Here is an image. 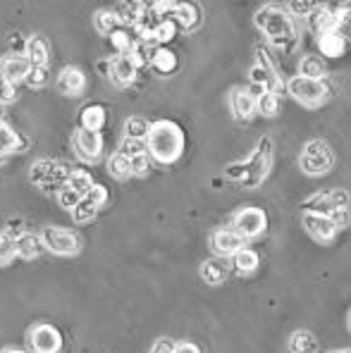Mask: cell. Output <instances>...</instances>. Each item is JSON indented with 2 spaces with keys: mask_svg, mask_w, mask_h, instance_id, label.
<instances>
[{
  "mask_svg": "<svg viewBox=\"0 0 351 353\" xmlns=\"http://www.w3.org/2000/svg\"><path fill=\"white\" fill-rule=\"evenodd\" d=\"M256 24L263 29L265 39L270 41L277 50H282V53H292L299 46V34H297V27H294L292 17H289L282 8H277V5L263 8L261 12L256 14Z\"/></svg>",
  "mask_w": 351,
  "mask_h": 353,
  "instance_id": "6da1fadb",
  "label": "cell"
},
{
  "mask_svg": "<svg viewBox=\"0 0 351 353\" xmlns=\"http://www.w3.org/2000/svg\"><path fill=\"white\" fill-rule=\"evenodd\" d=\"M148 150L160 163H174L184 150V132L174 122H158L148 132Z\"/></svg>",
  "mask_w": 351,
  "mask_h": 353,
  "instance_id": "7a4b0ae2",
  "label": "cell"
},
{
  "mask_svg": "<svg viewBox=\"0 0 351 353\" xmlns=\"http://www.w3.org/2000/svg\"><path fill=\"white\" fill-rule=\"evenodd\" d=\"M67 176L70 172H67L65 163H58V160H39L29 170V179L43 191H60L67 186Z\"/></svg>",
  "mask_w": 351,
  "mask_h": 353,
  "instance_id": "3957f363",
  "label": "cell"
},
{
  "mask_svg": "<svg viewBox=\"0 0 351 353\" xmlns=\"http://www.w3.org/2000/svg\"><path fill=\"white\" fill-rule=\"evenodd\" d=\"M287 91L297 98L301 105L316 108L320 103L328 101L330 96V84L325 79H306V77H294L289 79Z\"/></svg>",
  "mask_w": 351,
  "mask_h": 353,
  "instance_id": "277c9868",
  "label": "cell"
},
{
  "mask_svg": "<svg viewBox=\"0 0 351 353\" xmlns=\"http://www.w3.org/2000/svg\"><path fill=\"white\" fill-rule=\"evenodd\" d=\"M246 176L241 184L244 186H258L263 179L270 172V165H272V141L270 139H261L258 141L256 153L246 160Z\"/></svg>",
  "mask_w": 351,
  "mask_h": 353,
  "instance_id": "5b68a950",
  "label": "cell"
},
{
  "mask_svg": "<svg viewBox=\"0 0 351 353\" xmlns=\"http://www.w3.org/2000/svg\"><path fill=\"white\" fill-rule=\"evenodd\" d=\"M332 163H334V155H332V150H330V146L325 141L316 139V141L306 143V148H303V153H301V170L306 174L330 172Z\"/></svg>",
  "mask_w": 351,
  "mask_h": 353,
  "instance_id": "8992f818",
  "label": "cell"
},
{
  "mask_svg": "<svg viewBox=\"0 0 351 353\" xmlns=\"http://www.w3.org/2000/svg\"><path fill=\"white\" fill-rule=\"evenodd\" d=\"M39 239L43 248H48L50 253H58V256H74L79 251V236L60 230V227H46Z\"/></svg>",
  "mask_w": 351,
  "mask_h": 353,
  "instance_id": "52a82bcc",
  "label": "cell"
},
{
  "mask_svg": "<svg viewBox=\"0 0 351 353\" xmlns=\"http://www.w3.org/2000/svg\"><path fill=\"white\" fill-rule=\"evenodd\" d=\"M251 81L256 86L263 88V93H277L280 88V74H277V67H275V60L265 53V50H258V65L251 70Z\"/></svg>",
  "mask_w": 351,
  "mask_h": 353,
  "instance_id": "ba28073f",
  "label": "cell"
},
{
  "mask_svg": "<svg viewBox=\"0 0 351 353\" xmlns=\"http://www.w3.org/2000/svg\"><path fill=\"white\" fill-rule=\"evenodd\" d=\"M268 227V217L263 210L258 208H244V210L237 212L234 217V232L239 234L241 239H254V236H261Z\"/></svg>",
  "mask_w": 351,
  "mask_h": 353,
  "instance_id": "9c48e42d",
  "label": "cell"
},
{
  "mask_svg": "<svg viewBox=\"0 0 351 353\" xmlns=\"http://www.w3.org/2000/svg\"><path fill=\"white\" fill-rule=\"evenodd\" d=\"M29 341H32L34 353H58L63 349V336L50 325H36L29 332Z\"/></svg>",
  "mask_w": 351,
  "mask_h": 353,
  "instance_id": "30bf717a",
  "label": "cell"
},
{
  "mask_svg": "<svg viewBox=\"0 0 351 353\" xmlns=\"http://www.w3.org/2000/svg\"><path fill=\"white\" fill-rule=\"evenodd\" d=\"M103 139L98 132H86V129H77L74 134V155L84 163H96L101 158Z\"/></svg>",
  "mask_w": 351,
  "mask_h": 353,
  "instance_id": "8fae6325",
  "label": "cell"
},
{
  "mask_svg": "<svg viewBox=\"0 0 351 353\" xmlns=\"http://www.w3.org/2000/svg\"><path fill=\"white\" fill-rule=\"evenodd\" d=\"M29 70H32V65L22 55H8V58L0 60V79L10 81L14 86H17V81L27 79Z\"/></svg>",
  "mask_w": 351,
  "mask_h": 353,
  "instance_id": "7c38bea8",
  "label": "cell"
},
{
  "mask_svg": "<svg viewBox=\"0 0 351 353\" xmlns=\"http://www.w3.org/2000/svg\"><path fill=\"white\" fill-rule=\"evenodd\" d=\"M308 24H311V29L320 36V34H330V31H339L342 17H339L334 10L320 8V5H316V10L308 14Z\"/></svg>",
  "mask_w": 351,
  "mask_h": 353,
  "instance_id": "4fadbf2b",
  "label": "cell"
},
{
  "mask_svg": "<svg viewBox=\"0 0 351 353\" xmlns=\"http://www.w3.org/2000/svg\"><path fill=\"white\" fill-rule=\"evenodd\" d=\"M303 227H306L308 234L313 239H318V241H330V239H334V234H337L334 222L325 215H311V212H306V215H303Z\"/></svg>",
  "mask_w": 351,
  "mask_h": 353,
  "instance_id": "5bb4252c",
  "label": "cell"
},
{
  "mask_svg": "<svg viewBox=\"0 0 351 353\" xmlns=\"http://www.w3.org/2000/svg\"><path fill=\"white\" fill-rule=\"evenodd\" d=\"M210 246L218 256H234L239 248H244V239L234 230H218L210 236Z\"/></svg>",
  "mask_w": 351,
  "mask_h": 353,
  "instance_id": "9a60e30c",
  "label": "cell"
},
{
  "mask_svg": "<svg viewBox=\"0 0 351 353\" xmlns=\"http://www.w3.org/2000/svg\"><path fill=\"white\" fill-rule=\"evenodd\" d=\"M86 86V77L84 72H79L77 67H65L58 77V88L65 96H79Z\"/></svg>",
  "mask_w": 351,
  "mask_h": 353,
  "instance_id": "2e32d148",
  "label": "cell"
},
{
  "mask_svg": "<svg viewBox=\"0 0 351 353\" xmlns=\"http://www.w3.org/2000/svg\"><path fill=\"white\" fill-rule=\"evenodd\" d=\"M172 19L179 29L192 31L201 24V10L192 3H177V8H174V12H172Z\"/></svg>",
  "mask_w": 351,
  "mask_h": 353,
  "instance_id": "e0dca14e",
  "label": "cell"
},
{
  "mask_svg": "<svg viewBox=\"0 0 351 353\" xmlns=\"http://www.w3.org/2000/svg\"><path fill=\"white\" fill-rule=\"evenodd\" d=\"M110 77L117 86H129L137 79V67H134V62L129 58H120V55H117V58L110 62Z\"/></svg>",
  "mask_w": 351,
  "mask_h": 353,
  "instance_id": "ac0fdd59",
  "label": "cell"
},
{
  "mask_svg": "<svg viewBox=\"0 0 351 353\" xmlns=\"http://www.w3.org/2000/svg\"><path fill=\"white\" fill-rule=\"evenodd\" d=\"M24 53H27V62L32 67H48V43L41 36H32L24 43Z\"/></svg>",
  "mask_w": 351,
  "mask_h": 353,
  "instance_id": "d6986e66",
  "label": "cell"
},
{
  "mask_svg": "<svg viewBox=\"0 0 351 353\" xmlns=\"http://www.w3.org/2000/svg\"><path fill=\"white\" fill-rule=\"evenodd\" d=\"M230 103H232V110H234V115L239 119H249L251 115L256 112V96L249 91H232L230 96Z\"/></svg>",
  "mask_w": 351,
  "mask_h": 353,
  "instance_id": "ffe728a7",
  "label": "cell"
},
{
  "mask_svg": "<svg viewBox=\"0 0 351 353\" xmlns=\"http://www.w3.org/2000/svg\"><path fill=\"white\" fill-rule=\"evenodd\" d=\"M303 210L311 212V215L330 217L334 212L332 199H330V191H320V194H313L311 199H306V201H303Z\"/></svg>",
  "mask_w": 351,
  "mask_h": 353,
  "instance_id": "44dd1931",
  "label": "cell"
},
{
  "mask_svg": "<svg viewBox=\"0 0 351 353\" xmlns=\"http://www.w3.org/2000/svg\"><path fill=\"white\" fill-rule=\"evenodd\" d=\"M41 251H43V243L36 234H22L14 241V253L19 258H24V261H34Z\"/></svg>",
  "mask_w": 351,
  "mask_h": 353,
  "instance_id": "7402d4cb",
  "label": "cell"
},
{
  "mask_svg": "<svg viewBox=\"0 0 351 353\" xmlns=\"http://www.w3.org/2000/svg\"><path fill=\"white\" fill-rule=\"evenodd\" d=\"M318 48L325 58H339L344 53V39L337 31H330V34L318 36Z\"/></svg>",
  "mask_w": 351,
  "mask_h": 353,
  "instance_id": "603a6c76",
  "label": "cell"
},
{
  "mask_svg": "<svg viewBox=\"0 0 351 353\" xmlns=\"http://www.w3.org/2000/svg\"><path fill=\"white\" fill-rule=\"evenodd\" d=\"M79 124L86 132H98L106 124V108L103 105H86L79 115Z\"/></svg>",
  "mask_w": 351,
  "mask_h": 353,
  "instance_id": "cb8c5ba5",
  "label": "cell"
},
{
  "mask_svg": "<svg viewBox=\"0 0 351 353\" xmlns=\"http://www.w3.org/2000/svg\"><path fill=\"white\" fill-rule=\"evenodd\" d=\"M151 65L158 74H172L177 70V55L168 48H156L151 53Z\"/></svg>",
  "mask_w": 351,
  "mask_h": 353,
  "instance_id": "d4e9b609",
  "label": "cell"
},
{
  "mask_svg": "<svg viewBox=\"0 0 351 353\" xmlns=\"http://www.w3.org/2000/svg\"><path fill=\"white\" fill-rule=\"evenodd\" d=\"M289 351L292 353H318V339L306 330H299L289 339Z\"/></svg>",
  "mask_w": 351,
  "mask_h": 353,
  "instance_id": "484cf974",
  "label": "cell"
},
{
  "mask_svg": "<svg viewBox=\"0 0 351 353\" xmlns=\"http://www.w3.org/2000/svg\"><path fill=\"white\" fill-rule=\"evenodd\" d=\"M299 70H301L299 77H306V79H325L328 65H325V60L320 58V55H303Z\"/></svg>",
  "mask_w": 351,
  "mask_h": 353,
  "instance_id": "4316f807",
  "label": "cell"
},
{
  "mask_svg": "<svg viewBox=\"0 0 351 353\" xmlns=\"http://www.w3.org/2000/svg\"><path fill=\"white\" fill-rule=\"evenodd\" d=\"M227 263L225 261H218V258H213V261H205L201 265V277L205 279L208 284H223L227 279Z\"/></svg>",
  "mask_w": 351,
  "mask_h": 353,
  "instance_id": "83f0119b",
  "label": "cell"
},
{
  "mask_svg": "<svg viewBox=\"0 0 351 353\" xmlns=\"http://www.w3.org/2000/svg\"><path fill=\"white\" fill-rule=\"evenodd\" d=\"M110 43H112V48L120 53V58H127L129 50H132L134 43H137V39H134V34L129 31V27H120L110 34Z\"/></svg>",
  "mask_w": 351,
  "mask_h": 353,
  "instance_id": "f1b7e54d",
  "label": "cell"
},
{
  "mask_svg": "<svg viewBox=\"0 0 351 353\" xmlns=\"http://www.w3.org/2000/svg\"><path fill=\"white\" fill-rule=\"evenodd\" d=\"M280 93H261V96L256 98V112H261L263 117H275L277 112H280Z\"/></svg>",
  "mask_w": 351,
  "mask_h": 353,
  "instance_id": "f546056e",
  "label": "cell"
},
{
  "mask_svg": "<svg viewBox=\"0 0 351 353\" xmlns=\"http://www.w3.org/2000/svg\"><path fill=\"white\" fill-rule=\"evenodd\" d=\"M67 186L84 199L91 186H94V179H91V174L86 172V170H74V172H70V176H67Z\"/></svg>",
  "mask_w": 351,
  "mask_h": 353,
  "instance_id": "4dcf8cb0",
  "label": "cell"
},
{
  "mask_svg": "<svg viewBox=\"0 0 351 353\" xmlns=\"http://www.w3.org/2000/svg\"><path fill=\"white\" fill-rule=\"evenodd\" d=\"M179 27L174 24L172 17H163L160 22L153 27V43H170V41L177 36Z\"/></svg>",
  "mask_w": 351,
  "mask_h": 353,
  "instance_id": "1f68e13d",
  "label": "cell"
},
{
  "mask_svg": "<svg viewBox=\"0 0 351 353\" xmlns=\"http://www.w3.org/2000/svg\"><path fill=\"white\" fill-rule=\"evenodd\" d=\"M94 24H96V29L101 31L103 36H110L112 31L122 27L120 17H117V12H112V10H101V12H96Z\"/></svg>",
  "mask_w": 351,
  "mask_h": 353,
  "instance_id": "d6a6232c",
  "label": "cell"
},
{
  "mask_svg": "<svg viewBox=\"0 0 351 353\" xmlns=\"http://www.w3.org/2000/svg\"><path fill=\"white\" fill-rule=\"evenodd\" d=\"M12 150H19V134L8 124H0V158H8Z\"/></svg>",
  "mask_w": 351,
  "mask_h": 353,
  "instance_id": "836d02e7",
  "label": "cell"
},
{
  "mask_svg": "<svg viewBox=\"0 0 351 353\" xmlns=\"http://www.w3.org/2000/svg\"><path fill=\"white\" fill-rule=\"evenodd\" d=\"M232 263H234V268L239 272H254L258 268V253L249 251V248H239L234 253V258H232Z\"/></svg>",
  "mask_w": 351,
  "mask_h": 353,
  "instance_id": "e575fe53",
  "label": "cell"
},
{
  "mask_svg": "<svg viewBox=\"0 0 351 353\" xmlns=\"http://www.w3.org/2000/svg\"><path fill=\"white\" fill-rule=\"evenodd\" d=\"M148 132H151V124L143 117H129L127 119V139H139V141H146Z\"/></svg>",
  "mask_w": 351,
  "mask_h": 353,
  "instance_id": "d590c367",
  "label": "cell"
},
{
  "mask_svg": "<svg viewBox=\"0 0 351 353\" xmlns=\"http://www.w3.org/2000/svg\"><path fill=\"white\" fill-rule=\"evenodd\" d=\"M108 172L112 176H117V179H127V176L132 174V170H129V158H125L122 153H115L108 160Z\"/></svg>",
  "mask_w": 351,
  "mask_h": 353,
  "instance_id": "8d00e7d4",
  "label": "cell"
},
{
  "mask_svg": "<svg viewBox=\"0 0 351 353\" xmlns=\"http://www.w3.org/2000/svg\"><path fill=\"white\" fill-rule=\"evenodd\" d=\"M146 150H148L146 141H139V139H125L117 153H122L125 158L132 160V158H137V155H146Z\"/></svg>",
  "mask_w": 351,
  "mask_h": 353,
  "instance_id": "74e56055",
  "label": "cell"
},
{
  "mask_svg": "<svg viewBox=\"0 0 351 353\" xmlns=\"http://www.w3.org/2000/svg\"><path fill=\"white\" fill-rule=\"evenodd\" d=\"M96 205H91L86 199H81L79 203H77V208L72 210V215H74V222H79V225H84V222H91L96 217Z\"/></svg>",
  "mask_w": 351,
  "mask_h": 353,
  "instance_id": "f35d334b",
  "label": "cell"
},
{
  "mask_svg": "<svg viewBox=\"0 0 351 353\" xmlns=\"http://www.w3.org/2000/svg\"><path fill=\"white\" fill-rule=\"evenodd\" d=\"M48 79H50L48 67H32V70H29V74H27V84L34 86V88L46 86V84H48Z\"/></svg>",
  "mask_w": 351,
  "mask_h": 353,
  "instance_id": "ab89813d",
  "label": "cell"
},
{
  "mask_svg": "<svg viewBox=\"0 0 351 353\" xmlns=\"http://www.w3.org/2000/svg\"><path fill=\"white\" fill-rule=\"evenodd\" d=\"M58 201H60V205H63L65 210H74L77 203L81 201V196L74 194V191H72L70 186H63V189L58 191Z\"/></svg>",
  "mask_w": 351,
  "mask_h": 353,
  "instance_id": "60d3db41",
  "label": "cell"
},
{
  "mask_svg": "<svg viewBox=\"0 0 351 353\" xmlns=\"http://www.w3.org/2000/svg\"><path fill=\"white\" fill-rule=\"evenodd\" d=\"M14 256H17V253H14V241L10 236L0 234V265L12 263Z\"/></svg>",
  "mask_w": 351,
  "mask_h": 353,
  "instance_id": "b9f144b4",
  "label": "cell"
},
{
  "mask_svg": "<svg viewBox=\"0 0 351 353\" xmlns=\"http://www.w3.org/2000/svg\"><path fill=\"white\" fill-rule=\"evenodd\" d=\"M129 170H132V174H148V170H151V160H148V155H137V158L129 160Z\"/></svg>",
  "mask_w": 351,
  "mask_h": 353,
  "instance_id": "7bdbcfd3",
  "label": "cell"
},
{
  "mask_svg": "<svg viewBox=\"0 0 351 353\" xmlns=\"http://www.w3.org/2000/svg\"><path fill=\"white\" fill-rule=\"evenodd\" d=\"M84 199H86V201H89V203H91V205L101 208V205H103V203H106V201H108V191H106V189H103V186H98V184H94V186H91V189H89V194H86V196H84Z\"/></svg>",
  "mask_w": 351,
  "mask_h": 353,
  "instance_id": "ee69618b",
  "label": "cell"
},
{
  "mask_svg": "<svg viewBox=\"0 0 351 353\" xmlns=\"http://www.w3.org/2000/svg\"><path fill=\"white\" fill-rule=\"evenodd\" d=\"M17 98V86L0 79V103H12Z\"/></svg>",
  "mask_w": 351,
  "mask_h": 353,
  "instance_id": "f6af8a7d",
  "label": "cell"
},
{
  "mask_svg": "<svg viewBox=\"0 0 351 353\" xmlns=\"http://www.w3.org/2000/svg\"><path fill=\"white\" fill-rule=\"evenodd\" d=\"M225 174H227V179L244 181V176H246V165H244V163H234V165H230V168L225 170Z\"/></svg>",
  "mask_w": 351,
  "mask_h": 353,
  "instance_id": "bcb514c9",
  "label": "cell"
},
{
  "mask_svg": "<svg viewBox=\"0 0 351 353\" xmlns=\"http://www.w3.org/2000/svg\"><path fill=\"white\" fill-rule=\"evenodd\" d=\"M289 8H292L297 14H303V17H308V14L316 10V3H292Z\"/></svg>",
  "mask_w": 351,
  "mask_h": 353,
  "instance_id": "7dc6e473",
  "label": "cell"
},
{
  "mask_svg": "<svg viewBox=\"0 0 351 353\" xmlns=\"http://www.w3.org/2000/svg\"><path fill=\"white\" fill-rule=\"evenodd\" d=\"M172 351H174V346L170 344L168 339L156 341V344H153V349H151V353H172Z\"/></svg>",
  "mask_w": 351,
  "mask_h": 353,
  "instance_id": "c3c4849f",
  "label": "cell"
},
{
  "mask_svg": "<svg viewBox=\"0 0 351 353\" xmlns=\"http://www.w3.org/2000/svg\"><path fill=\"white\" fill-rule=\"evenodd\" d=\"M172 353H201V351H199V346H194V344H177Z\"/></svg>",
  "mask_w": 351,
  "mask_h": 353,
  "instance_id": "681fc988",
  "label": "cell"
},
{
  "mask_svg": "<svg viewBox=\"0 0 351 353\" xmlns=\"http://www.w3.org/2000/svg\"><path fill=\"white\" fill-rule=\"evenodd\" d=\"M98 70H101L103 77L110 74V60H101V62H98Z\"/></svg>",
  "mask_w": 351,
  "mask_h": 353,
  "instance_id": "f907efd6",
  "label": "cell"
},
{
  "mask_svg": "<svg viewBox=\"0 0 351 353\" xmlns=\"http://www.w3.org/2000/svg\"><path fill=\"white\" fill-rule=\"evenodd\" d=\"M3 353H24V351H19V349H8V351H3Z\"/></svg>",
  "mask_w": 351,
  "mask_h": 353,
  "instance_id": "816d5d0a",
  "label": "cell"
},
{
  "mask_svg": "<svg viewBox=\"0 0 351 353\" xmlns=\"http://www.w3.org/2000/svg\"><path fill=\"white\" fill-rule=\"evenodd\" d=\"M0 124H3V108H0Z\"/></svg>",
  "mask_w": 351,
  "mask_h": 353,
  "instance_id": "f5cc1de1",
  "label": "cell"
},
{
  "mask_svg": "<svg viewBox=\"0 0 351 353\" xmlns=\"http://www.w3.org/2000/svg\"><path fill=\"white\" fill-rule=\"evenodd\" d=\"M330 353H349V351H330Z\"/></svg>",
  "mask_w": 351,
  "mask_h": 353,
  "instance_id": "db71d44e",
  "label": "cell"
}]
</instances>
